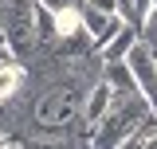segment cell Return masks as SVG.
<instances>
[{"label": "cell", "mask_w": 157, "mask_h": 149, "mask_svg": "<svg viewBox=\"0 0 157 149\" xmlns=\"http://www.w3.org/2000/svg\"><path fill=\"white\" fill-rule=\"evenodd\" d=\"M145 114H149V98H141L137 90H114L110 98V106L106 114L94 122V141L102 145H114V141H130V133L145 122Z\"/></svg>", "instance_id": "6da1fadb"}, {"label": "cell", "mask_w": 157, "mask_h": 149, "mask_svg": "<svg viewBox=\"0 0 157 149\" xmlns=\"http://www.w3.org/2000/svg\"><path fill=\"white\" fill-rule=\"evenodd\" d=\"M0 4H4V47L16 63H24L39 47L36 0H0Z\"/></svg>", "instance_id": "7a4b0ae2"}, {"label": "cell", "mask_w": 157, "mask_h": 149, "mask_svg": "<svg viewBox=\"0 0 157 149\" xmlns=\"http://www.w3.org/2000/svg\"><path fill=\"white\" fill-rule=\"evenodd\" d=\"M126 63H130V71H134V82L145 90L149 106H153V102H157V63H153V55H149V47L137 39L134 47L126 51Z\"/></svg>", "instance_id": "3957f363"}, {"label": "cell", "mask_w": 157, "mask_h": 149, "mask_svg": "<svg viewBox=\"0 0 157 149\" xmlns=\"http://www.w3.org/2000/svg\"><path fill=\"white\" fill-rule=\"evenodd\" d=\"M86 8H98V12H118V0H82Z\"/></svg>", "instance_id": "277c9868"}, {"label": "cell", "mask_w": 157, "mask_h": 149, "mask_svg": "<svg viewBox=\"0 0 157 149\" xmlns=\"http://www.w3.org/2000/svg\"><path fill=\"white\" fill-rule=\"evenodd\" d=\"M39 4H47L51 12H59V8H67V4H82V0H39Z\"/></svg>", "instance_id": "5b68a950"}, {"label": "cell", "mask_w": 157, "mask_h": 149, "mask_svg": "<svg viewBox=\"0 0 157 149\" xmlns=\"http://www.w3.org/2000/svg\"><path fill=\"white\" fill-rule=\"evenodd\" d=\"M0 47H4V4H0Z\"/></svg>", "instance_id": "8992f818"}]
</instances>
